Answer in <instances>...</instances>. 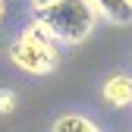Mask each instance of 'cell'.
<instances>
[{"instance_id":"7a4b0ae2","label":"cell","mask_w":132,"mask_h":132,"mask_svg":"<svg viewBox=\"0 0 132 132\" xmlns=\"http://www.w3.org/2000/svg\"><path fill=\"white\" fill-rule=\"evenodd\" d=\"M13 66H19L28 76H51L60 66V41L51 35L41 19H35L10 47Z\"/></svg>"},{"instance_id":"6da1fadb","label":"cell","mask_w":132,"mask_h":132,"mask_svg":"<svg viewBox=\"0 0 132 132\" xmlns=\"http://www.w3.org/2000/svg\"><path fill=\"white\" fill-rule=\"evenodd\" d=\"M35 19H41L51 28V35L60 44L76 47V44H82L94 31L101 16H97L91 0H54V3L35 10Z\"/></svg>"},{"instance_id":"ba28073f","label":"cell","mask_w":132,"mask_h":132,"mask_svg":"<svg viewBox=\"0 0 132 132\" xmlns=\"http://www.w3.org/2000/svg\"><path fill=\"white\" fill-rule=\"evenodd\" d=\"M6 19V0H0V22Z\"/></svg>"},{"instance_id":"3957f363","label":"cell","mask_w":132,"mask_h":132,"mask_svg":"<svg viewBox=\"0 0 132 132\" xmlns=\"http://www.w3.org/2000/svg\"><path fill=\"white\" fill-rule=\"evenodd\" d=\"M101 97L110 104V107H132V76L126 72H117V76H110L104 85H101Z\"/></svg>"},{"instance_id":"52a82bcc","label":"cell","mask_w":132,"mask_h":132,"mask_svg":"<svg viewBox=\"0 0 132 132\" xmlns=\"http://www.w3.org/2000/svg\"><path fill=\"white\" fill-rule=\"evenodd\" d=\"M47 3H54V0H31V6H35V10H41V6H47Z\"/></svg>"},{"instance_id":"8992f818","label":"cell","mask_w":132,"mask_h":132,"mask_svg":"<svg viewBox=\"0 0 132 132\" xmlns=\"http://www.w3.org/2000/svg\"><path fill=\"white\" fill-rule=\"evenodd\" d=\"M16 110V94L10 88H0V113H13Z\"/></svg>"},{"instance_id":"5b68a950","label":"cell","mask_w":132,"mask_h":132,"mask_svg":"<svg viewBox=\"0 0 132 132\" xmlns=\"http://www.w3.org/2000/svg\"><path fill=\"white\" fill-rule=\"evenodd\" d=\"M51 129L54 132H97V123L88 120V117H82V113H63V117L54 120Z\"/></svg>"},{"instance_id":"277c9868","label":"cell","mask_w":132,"mask_h":132,"mask_svg":"<svg viewBox=\"0 0 132 132\" xmlns=\"http://www.w3.org/2000/svg\"><path fill=\"white\" fill-rule=\"evenodd\" d=\"M97 16L110 25H132V0H91Z\"/></svg>"}]
</instances>
